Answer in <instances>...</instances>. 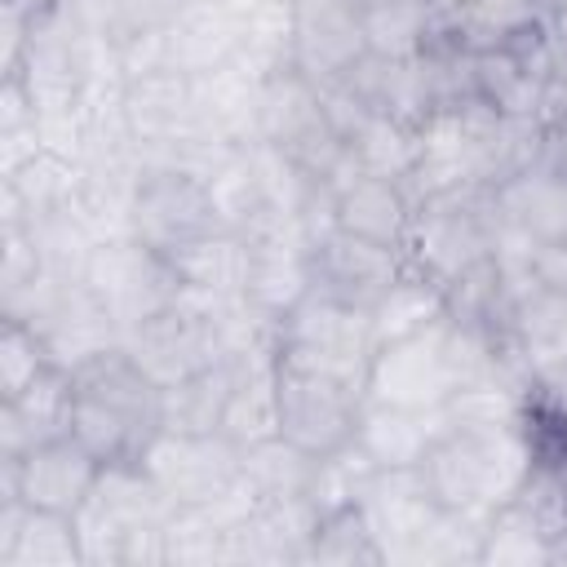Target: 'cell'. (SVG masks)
Returning a JSON list of instances; mask_svg holds the SVG:
<instances>
[{
    "instance_id": "obj_1",
    "label": "cell",
    "mask_w": 567,
    "mask_h": 567,
    "mask_svg": "<svg viewBox=\"0 0 567 567\" xmlns=\"http://www.w3.org/2000/svg\"><path fill=\"white\" fill-rule=\"evenodd\" d=\"M540 465V425H492V430H447L425 456L421 474L434 501L452 514L487 518L496 505L514 501Z\"/></svg>"
},
{
    "instance_id": "obj_2",
    "label": "cell",
    "mask_w": 567,
    "mask_h": 567,
    "mask_svg": "<svg viewBox=\"0 0 567 567\" xmlns=\"http://www.w3.org/2000/svg\"><path fill=\"white\" fill-rule=\"evenodd\" d=\"M71 439H80L102 465H128L159 430V385L133 363L124 346L71 368Z\"/></svg>"
},
{
    "instance_id": "obj_3",
    "label": "cell",
    "mask_w": 567,
    "mask_h": 567,
    "mask_svg": "<svg viewBox=\"0 0 567 567\" xmlns=\"http://www.w3.org/2000/svg\"><path fill=\"white\" fill-rule=\"evenodd\" d=\"M173 509L137 461L102 465L97 487L75 509L84 567H164V523Z\"/></svg>"
},
{
    "instance_id": "obj_4",
    "label": "cell",
    "mask_w": 567,
    "mask_h": 567,
    "mask_svg": "<svg viewBox=\"0 0 567 567\" xmlns=\"http://www.w3.org/2000/svg\"><path fill=\"white\" fill-rule=\"evenodd\" d=\"M275 350L292 368L323 372V377H337V381H350L363 390L377 341H372L368 310L346 306L341 297H332L323 288H310L275 323Z\"/></svg>"
},
{
    "instance_id": "obj_5",
    "label": "cell",
    "mask_w": 567,
    "mask_h": 567,
    "mask_svg": "<svg viewBox=\"0 0 567 567\" xmlns=\"http://www.w3.org/2000/svg\"><path fill=\"white\" fill-rule=\"evenodd\" d=\"M496 111L478 97L439 106L421 124V151L416 168L408 177L412 199H439V195H483L487 190V142L496 128Z\"/></svg>"
},
{
    "instance_id": "obj_6",
    "label": "cell",
    "mask_w": 567,
    "mask_h": 567,
    "mask_svg": "<svg viewBox=\"0 0 567 567\" xmlns=\"http://www.w3.org/2000/svg\"><path fill=\"white\" fill-rule=\"evenodd\" d=\"M403 257L412 270L430 275L434 284L452 288L461 275H470L478 261L492 257V213L487 190L483 195H439L416 199Z\"/></svg>"
},
{
    "instance_id": "obj_7",
    "label": "cell",
    "mask_w": 567,
    "mask_h": 567,
    "mask_svg": "<svg viewBox=\"0 0 567 567\" xmlns=\"http://www.w3.org/2000/svg\"><path fill=\"white\" fill-rule=\"evenodd\" d=\"M80 284L106 306V315L120 323V332H128V328L142 323L146 315L173 306L177 292H182L173 261H168L164 252L146 248V244L133 239V235L97 239V244L89 248V257H84Z\"/></svg>"
},
{
    "instance_id": "obj_8",
    "label": "cell",
    "mask_w": 567,
    "mask_h": 567,
    "mask_svg": "<svg viewBox=\"0 0 567 567\" xmlns=\"http://www.w3.org/2000/svg\"><path fill=\"white\" fill-rule=\"evenodd\" d=\"M208 230H217V213H213V199H208V186L199 173L177 168V164L142 168V182H137L133 208H128L133 239L173 257L177 248H186L190 239H199Z\"/></svg>"
},
{
    "instance_id": "obj_9",
    "label": "cell",
    "mask_w": 567,
    "mask_h": 567,
    "mask_svg": "<svg viewBox=\"0 0 567 567\" xmlns=\"http://www.w3.org/2000/svg\"><path fill=\"white\" fill-rule=\"evenodd\" d=\"M137 465L173 505H208L239 483V447L217 434L155 430Z\"/></svg>"
},
{
    "instance_id": "obj_10",
    "label": "cell",
    "mask_w": 567,
    "mask_h": 567,
    "mask_svg": "<svg viewBox=\"0 0 567 567\" xmlns=\"http://www.w3.org/2000/svg\"><path fill=\"white\" fill-rule=\"evenodd\" d=\"M447 319L416 337L377 346L368 363L363 399L394 403V408H443L456 394V372L447 354Z\"/></svg>"
},
{
    "instance_id": "obj_11",
    "label": "cell",
    "mask_w": 567,
    "mask_h": 567,
    "mask_svg": "<svg viewBox=\"0 0 567 567\" xmlns=\"http://www.w3.org/2000/svg\"><path fill=\"white\" fill-rule=\"evenodd\" d=\"M363 390L279 359V430L310 456H328L354 439Z\"/></svg>"
},
{
    "instance_id": "obj_12",
    "label": "cell",
    "mask_w": 567,
    "mask_h": 567,
    "mask_svg": "<svg viewBox=\"0 0 567 567\" xmlns=\"http://www.w3.org/2000/svg\"><path fill=\"white\" fill-rule=\"evenodd\" d=\"M102 478V461L71 434L44 439L18 456H0V496H18L31 509L75 514Z\"/></svg>"
},
{
    "instance_id": "obj_13",
    "label": "cell",
    "mask_w": 567,
    "mask_h": 567,
    "mask_svg": "<svg viewBox=\"0 0 567 567\" xmlns=\"http://www.w3.org/2000/svg\"><path fill=\"white\" fill-rule=\"evenodd\" d=\"M124 350L133 354V363L164 390V385H177L186 377H195L199 368L226 359L208 315L199 306H190L182 292L173 306L146 315L142 323H133L124 332Z\"/></svg>"
},
{
    "instance_id": "obj_14",
    "label": "cell",
    "mask_w": 567,
    "mask_h": 567,
    "mask_svg": "<svg viewBox=\"0 0 567 567\" xmlns=\"http://www.w3.org/2000/svg\"><path fill=\"white\" fill-rule=\"evenodd\" d=\"M359 514L381 549V563L421 567V549L439 527L443 505L434 501L421 470H377L359 501Z\"/></svg>"
},
{
    "instance_id": "obj_15",
    "label": "cell",
    "mask_w": 567,
    "mask_h": 567,
    "mask_svg": "<svg viewBox=\"0 0 567 567\" xmlns=\"http://www.w3.org/2000/svg\"><path fill=\"white\" fill-rule=\"evenodd\" d=\"M292 66L315 84H332L368 58L359 0H292Z\"/></svg>"
},
{
    "instance_id": "obj_16",
    "label": "cell",
    "mask_w": 567,
    "mask_h": 567,
    "mask_svg": "<svg viewBox=\"0 0 567 567\" xmlns=\"http://www.w3.org/2000/svg\"><path fill=\"white\" fill-rule=\"evenodd\" d=\"M403 270H408L403 248L372 244V239L346 235L337 226L315 244V288H323V292H332V297H341L346 306H359V310H372L377 297Z\"/></svg>"
},
{
    "instance_id": "obj_17",
    "label": "cell",
    "mask_w": 567,
    "mask_h": 567,
    "mask_svg": "<svg viewBox=\"0 0 567 567\" xmlns=\"http://www.w3.org/2000/svg\"><path fill=\"white\" fill-rule=\"evenodd\" d=\"M270 75H257L244 62L195 75V128L217 146L261 142V93Z\"/></svg>"
},
{
    "instance_id": "obj_18",
    "label": "cell",
    "mask_w": 567,
    "mask_h": 567,
    "mask_svg": "<svg viewBox=\"0 0 567 567\" xmlns=\"http://www.w3.org/2000/svg\"><path fill=\"white\" fill-rule=\"evenodd\" d=\"M447 430L452 425L443 408H394L363 399L354 421V443L368 452L377 470H421Z\"/></svg>"
},
{
    "instance_id": "obj_19",
    "label": "cell",
    "mask_w": 567,
    "mask_h": 567,
    "mask_svg": "<svg viewBox=\"0 0 567 567\" xmlns=\"http://www.w3.org/2000/svg\"><path fill=\"white\" fill-rule=\"evenodd\" d=\"M244 18H235L217 0H177L164 18V53L182 75H208L239 58Z\"/></svg>"
},
{
    "instance_id": "obj_20",
    "label": "cell",
    "mask_w": 567,
    "mask_h": 567,
    "mask_svg": "<svg viewBox=\"0 0 567 567\" xmlns=\"http://www.w3.org/2000/svg\"><path fill=\"white\" fill-rule=\"evenodd\" d=\"M412 213H416V199L403 182L372 177V173L354 168L346 182L332 186V226L346 230V235L403 248Z\"/></svg>"
},
{
    "instance_id": "obj_21",
    "label": "cell",
    "mask_w": 567,
    "mask_h": 567,
    "mask_svg": "<svg viewBox=\"0 0 567 567\" xmlns=\"http://www.w3.org/2000/svg\"><path fill=\"white\" fill-rule=\"evenodd\" d=\"M0 567H84L75 514L31 509L0 496Z\"/></svg>"
},
{
    "instance_id": "obj_22",
    "label": "cell",
    "mask_w": 567,
    "mask_h": 567,
    "mask_svg": "<svg viewBox=\"0 0 567 567\" xmlns=\"http://www.w3.org/2000/svg\"><path fill=\"white\" fill-rule=\"evenodd\" d=\"M487 204L501 221L523 230L536 244H567V168L536 164L496 190H487Z\"/></svg>"
},
{
    "instance_id": "obj_23",
    "label": "cell",
    "mask_w": 567,
    "mask_h": 567,
    "mask_svg": "<svg viewBox=\"0 0 567 567\" xmlns=\"http://www.w3.org/2000/svg\"><path fill=\"white\" fill-rule=\"evenodd\" d=\"M71 403L75 385L66 368H44L27 390L0 399V456H18L44 439L71 434Z\"/></svg>"
},
{
    "instance_id": "obj_24",
    "label": "cell",
    "mask_w": 567,
    "mask_h": 567,
    "mask_svg": "<svg viewBox=\"0 0 567 567\" xmlns=\"http://www.w3.org/2000/svg\"><path fill=\"white\" fill-rule=\"evenodd\" d=\"M505 341L532 372V385L567 368V292L527 288L505 315Z\"/></svg>"
},
{
    "instance_id": "obj_25",
    "label": "cell",
    "mask_w": 567,
    "mask_h": 567,
    "mask_svg": "<svg viewBox=\"0 0 567 567\" xmlns=\"http://www.w3.org/2000/svg\"><path fill=\"white\" fill-rule=\"evenodd\" d=\"M359 27L372 58L403 62L439 44L443 22L430 0H359Z\"/></svg>"
},
{
    "instance_id": "obj_26",
    "label": "cell",
    "mask_w": 567,
    "mask_h": 567,
    "mask_svg": "<svg viewBox=\"0 0 567 567\" xmlns=\"http://www.w3.org/2000/svg\"><path fill=\"white\" fill-rule=\"evenodd\" d=\"M540 27H545L540 0H465L443 22L439 40H447L465 53H483V49H509Z\"/></svg>"
},
{
    "instance_id": "obj_27",
    "label": "cell",
    "mask_w": 567,
    "mask_h": 567,
    "mask_svg": "<svg viewBox=\"0 0 567 567\" xmlns=\"http://www.w3.org/2000/svg\"><path fill=\"white\" fill-rule=\"evenodd\" d=\"M447 315H452L447 288L408 266V270L377 297V306L368 310V323H372V341H377V346H390V341H403V337H416V332L443 323Z\"/></svg>"
},
{
    "instance_id": "obj_28",
    "label": "cell",
    "mask_w": 567,
    "mask_h": 567,
    "mask_svg": "<svg viewBox=\"0 0 567 567\" xmlns=\"http://www.w3.org/2000/svg\"><path fill=\"white\" fill-rule=\"evenodd\" d=\"M235 381V363L230 354L199 368L195 377L164 385L159 390V430H182V434H217L221 430V412H226V394Z\"/></svg>"
},
{
    "instance_id": "obj_29",
    "label": "cell",
    "mask_w": 567,
    "mask_h": 567,
    "mask_svg": "<svg viewBox=\"0 0 567 567\" xmlns=\"http://www.w3.org/2000/svg\"><path fill=\"white\" fill-rule=\"evenodd\" d=\"M549 563H554V536L518 496L487 514L478 567H549Z\"/></svg>"
},
{
    "instance_id": "obj_30",
    "label": "cell",
    "mask_w": 567,
    "mask_h": 567,
    "mask_svg": "<svg viewBox=\"0 0 567 567\" xmlns=\"http://www.w3.org/2000/svg\"><path fill=\"white\" fill-rule=\"evenodd\" d=\"M346 151L359 164V173L390 177V182H403L408 186V177L416 168V151H421V128L408 124V120H399V115L368 111L354 124V133L346 137Z\"/></svg>"
},
{
    "instance_id": "obj_31",
    "label": "cell",
    "mask_w": 567,
    "mask_h": 567,
    "mask_svg": "<svg viewBox=\"0 0 567 567\" xmlns=\"http://www.w3.org/2000/svg\"><path fill=\"white\" fill-rule=\"evenodd\" d=\"M168 261L177 270V284L190 292H244V279H248V244L244 235L221 226L190 239Z\"/></svg>"
},
{
    "instance_id": "obj_32",
    "label": "cell",
    "mask_w": 567,
    "mask_h": 567,
    "mask_svg": "<svg viewBox=\"0 0 567 567\" xmlns=\"http://www.w3.org/2000/svg\"><path fill=\"white\" fill-rule=\"evenodd\" d=\"M315 465H319V456H310L306 447H297L284 434L239 447V478L257 492V501L306 496L310 478H315Z\"/></svg>"
},
{
    "instance_id": "obj_33",
    "label": "cell",
    "mask_w": 567,
    "mask_h": 567,
    "mask_svg": "<svg viewBox=\"0 0 567 567\" xmlns=\"http://www.w3.org/2000/svg\"><path fill=\"white\" fill-rule=\"evenodd\" d=\"M230 527L208 505H177L164 523V567H226Z\"/></svg>"
},
{
    "instance_id": "obj_34",
    "label": "cell",
    "mask_w": 567,
    "mask_h": 567,
    "mask_svg": "<svg viewBox=\"0 0 567 567\" xmlns=\"http://www.w3.org/2000/svg\"><path fill=\"white\" fill-rule=\"evenodd\" d=\"M204 186H208V199H213V213H217V226L221 230L244 235L252 226V217L266 208V195H261V182H257V168H252L248 146L226 151L204 173Z\"/></svg>"
},
{
    "instance_id": "obj_35",
    "label": "cell",
    "mask_w": 567,
    "mask_h": 567,
    "mask_svg": "<svg viewBox=\"0 0 567 567\" xmlns=\"http://www.w3.org/2000/svg\"><path fill=\"white\" fill-rule=\"evenodd\" d=\"M292 0H266L244 18V40H239V58L244 66H252L257 75H279L292 66Z\"/></svg>"
},
{
    "instance_id": "obj_36",
    "label": "cell",
    "mask_w": 567,
    "mask_h": 567,
    "mask_svg": "<svg viewBox=\"0 0 567 567\" xmlns=\"http://www.w3.org/2000/svg\"><path fill=\"white\" fill-rule=\"evenodd\" d=\"M377 478V465L368 461V452L350 439L346 447H337V452H328V456H319V465H315V478H310V501L319 505V514H332V509H350V505H359L363 501V492H368V483Z\"/></svg>"
},
{
    "instance_id": "obj_37",
    "label": "cell",
    "mask_w": 567,
    "mask_h": 567,
    "mask_svg": "<svg viewBox=\"0 0 567 567\" xmlns=\"http://www.w3.org/2000/svg\"><path fill=\"white\" fill-rule=\"evenodd\" d=\"M310 563H328V567H381V549L359 514V505L350 509H332L319 518V532H315V545H310Z\"/></svg>"
},
{
    "instance_id": "obj_38",
    "label": "cell",
    "mask_w": 567,
    "mask_h": 567,
    "mask_svg": "<svg viewBox=\"0 0 567 567\" xmlns=\"http://www.w3.org/2000/svg\"><path fill=\"white\" fill-rule=\"evenodd\" d=\"M44 368H53L44 337L27 319L4 315V323H0V399H13L18 390H27Z\"/></svg>"
},
{
    "instance_id": "obj_39",
    "label": "cell",
    "mask_w": 567,
    "mask_h": 567,
    "mask_svg": "<svg viewBox=\"0 0 567 567\" xmlns=\"http://www.w3.org/2000/svg\"><path fill=\"white\" fill-rule=\"evenodd\" d=\"M532 275L549 292H567V244H536Z\"/></svg>"
},
{
    "instance_id": "obj_40",
    "label": "cell",
    "mask_w": 567,
    "mask_h": 567,
    "mask_svg": "<svg viewBox=\"0 0 567 567\" xmlns=\"http://www.w3.org/2000/svg\"><path fill=\"white\" fill-rule=\"evenodd\" d=\"M545 31H549L554 53L567 62V4H563V9H554V13H545Z\"/></svg>"
},
{
    "instance_id": "obj_41",
    "label": "cell",
    "mask_w": 567,
    "mask_h": 567,
    "mask_svg": "<svg viewBox=\"0 0 567 567\" xmlns=\"http://www.w3.org/2000/svg\"><path fill=\"white\" fill-rule=\"evenodd\" d=\"M563 4H567V0H540V9H545V13H554V9H563Z\"/></svg>"
}]
</instances>
